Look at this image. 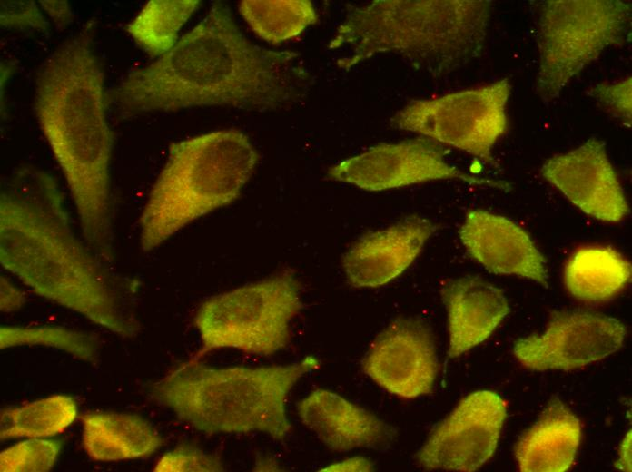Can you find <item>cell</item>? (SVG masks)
Segmentation results:
<instances>
[{
    "label": "cell",
    "mask_w": 632,
    "mask_h": 472,
    "mask_svg": "<svg viewBox=\"0 0 632 472\" xmlns=\"http://www.w3.org/2000/svg\"><path fill=\"white\" fill-rule=\"evenodd\" d=\"M0 24L5 28L33 29L46 33L48 23L35 1L0 2Z\"/></svg>",
    "instance_id": "83f0119b"
},
{
    "label": "cell",
    "mask_w": 632,
    "mask_h": 472,
    "mask_svg": "<svg viewBox=\"0 0 632 472\" xmlns=\"http://www.w3.org/2000/svg\"><path fill=\"white\" fill-rule=\"evenodd\" d=\"M299 57L252 43L229 7L215 1L173 48L131 72L108 94L109 103L124 116L213 105L276 110L308 88Z\"/></svg>",
    "instance_id": "6da1fadb"
},
{
    "label": "cell",
    "mask_w": 632,
    "mask_h": 472,
    "mask_svg": "<svg viewBox=\"0 0 632 472\" xmlns=\"http://www.w3.org/2000/svg\"><path fill=\"white\" fill-rule=\"evenodd\" d=\"M361 367L393 395L415 398L429 394L438 372L431 329L414 318L392 320L372 341Z\"/></svg>",
    "instance_id": "4fadbf2b"
},
{
    "label": "cell",
    "mask_w": 632,
    "mask_h": 472,
    "mask_svg": "<svg viewBox=\"0 0 632 472\" xmlns=\"http://www.w3.org/2000/svg\"><path fill=\"white\" fill-rule=\"evenodd\" d=\"M507 417L506 402L490 390L464 398L416 455L427 469L471 472L494 455Z\"/></svg>",
    "instance_id": "8fae6325"
},
{
    "label": "cell",
    "mask_w": 632,
    "mask_h": 472,
    "mask_svg": "<svg viewBox=\"0 0 632 472\" xmlns=\"http://www.w3.org/2000/svg\"><path fill=\"white\" fill-rule=\"evenodd\" d=\"M239 11L251 29L271 44L295 38L318 21L309 0H244Z\"/></svg>",
    "instance_id": "7402d4cb"
},
{
    "label": "cell",
    "mask_w": 632,
    "mask_h": 472,
    "mask_svg": "<svg viewBox=\"0 0 632 472\" xmlns=\"http://www.w3.org/2000/svg\"><path fill=\"white\" fill-rule=\"evenodd\" d=\"M631 4L618 0H547L538 12L536 91L545 103L610 46L628 35Z\"/></svg>",
    "instance_id": "ba28073f"
},
{
    "label": "cell",
    "mask_w": 632,
    "mask_h": 472,
    "mask_svg": "<svg viewBox=\"0 0 632 472\" xmlns=\"http://www.w3.org/2000/svg\"><path fill=\"white\" fill-rule=\"evenodd\" d=\"M0 261L37 295L117 335L137 331L127 280L75 234L63 194L45 172L21 171L2 190Z\"/></svg>",
    "instance_id": "7a4b0ae2"
},
{
    "label": "cell",
    "mask_w": 632,
    "mask_h": 472,
    "mask_svg": "<svg viewBox=\"0 0 632 472\" xmlns=\"http://www.w3.org/2000/svg\"><path fill=\"white\" fill-rule=\"evenodd\" d=\"M615 466L625 471H631V433L630 431L627 434L623 439L618 454V459Z\"/></svg>",
    "instance_id": "d6a6232c"
},
{
    "label": "cell",
    "mask_w": 632,
    "mask_h": 472,
    "mask_svg": "<svg viewBox=\"0 0 632 472\" xmlns=\"http://www.w3.org/2000/svg\"><path fill=\"white\" fill-rule=\"evenodd\" d=\"M258 161L248 136L235 129L172 143L140 216L143 251H153L189 223L234 202Z\"/></svg>",
    "instance_id": "8992f818"
},
{
    "label": "cell",
    "mask_w": 632,
    "mask_h": 472,
    "mask_svg": "<svg viewBox=\"0 0 632 472\" xmlns=\"http://www.w3.org/2000/svg\"><path fill=\"white\" fill-rule=\"evenodd\" d=\"M632 78L627 77L615 83H605L594 86V96L609 113L621 119L628 126L632 113Z\"/></svg>",
    "instance_id": "f1b7e54d"
},
{
    "label": "cell",
    "mask_w": 632,
    "mask_h": 472,
    "mask_svg": "<svg viewBox=\"0 0 632 472\" xmlns=\"http://www.w3.org/2000/svg\"><path fill=\"white\" fill-rule=\"evenodd\" d=\"M42 345L56 348L74 357L93 362L97 359L98 343L85 332L62 327H11L0 329V347Z\"/></svg>",
    "instance_id": "d4e9b609"
},
{
    "label": "cell",
    "mask_w": 632,
    "mask_h": 472,
    "mask_svg": "<svg viewBox=\"0 0 632 472\" xmlns=\"http://www.w3.org/2000/svg\"><path fill=\"white\" fill-rule=\"evenodd\" d=\"M201 5L199 0H151L127 25L133 39L159 57L177 43L179 32Z\"/></svg>",
    "instance_id": "603a6c76"
},
{
    "label": "cell",
    "mask_w": 632,
    "mask_h": 472,
    "mask_svg": "<svg viewBox=\"0 0 632 472\" xmlns=\"http://www.w3.org/2000/svg\"><path fill=\"white\" fill-rule=\"evenodd\" d=\"M540 172L545 180L589 216L617 222L629 212L605 143L597 138H590L570 152L549 158Z\"/></svg>",
    "instance_id": "5bb4252c"
},
{
    "label": "cell",
    "mask_w": 632,
    "mask_h": 472,
    "mask_svg": "<svg viewBox=\"0 0 632 472\" xmlns=\"http://www.w3.org/2000/svg\"><path fill=\"white\" fill-rule=\"evenodd\" d=\"M321 471H371L372 463L365 457H351L328 465Z\"/></svg>",
    "instance_id": "1f68e13d"
},
{
    "label": "cell",
    "mask_w": 632,
    "mask_h": 472,
    "mask_svg": "<svg viewBox=\"0 0 632 472\" xmlns=\"http://www.w3.org/2000/svg\"><path fill=\"white\" fill-rule=\"evenodd\" d=\"M627 336L618 320L581 310L551 313L542 334L521 338L513 352L532 370L573 369L600 360L617 351Z\"/></svg>",
    "instance_id": "7c38bea8"
},
{
    "label": "cell",
    "mask_w": 632,
    "mask_h": 472,
    "mask_svg": "<svg viewBox=\"0 0 632 472\" xmlns=\"http://www.w3.org/2000/svg\"><path fill=\"white\" fill-rule=\"evenodd\" d=\"M61 448L57 440L30 438L6 448L0 454L2 472H43L55 464Z\"/></svg>",
    "instance_id": "484cf974"
},
{
    "label": "cell",
    "mask_w": 632,
    "mask_h": 472,
    "mask_svg": "<svg viewBox=\"0 0 632 472\" xmlns=\"http://www.w3.org/2000/svg\"><path fill=\"white\" fill-rule=\"evenodd\" d=\"M83 445L96 461H119L151 456L163 444L156 429L137 415L91 412L82 417Z\"/></svg>",
    "instance_id": "ffe728a7"
},
{
    "label": "cell",
    "mask_w": 632,
    "mask_h": 472,
    "mask_svg": "<svg viewBox=\"0 0 632 472\" xmlns=\"http://www.w3.org/2000/svg\"><path fill=\"white\" fill-rule=\"evenodd\" d=\"M511 85L507 78L492 84L414 101L391 118L394 128L430 138L495 164L491 150L508 129L507 103Z\"/></svg>",
    "instance_id": "9c48e42d"
},
{
    "label": "cell",
    "mask_w": 632,
    "mask_h": 472,
    "mask_svg": "<svg viewBox=\"0 0 632 472\" xmlns=\"http://www.w3.org/2000/svg\"><path fill=\"white\" fill-rule=\"evenodd\" d=\"M631 264L610 247L584 246L566 263L564 281L569 293L588 302L606 301L629 281Z\"/></svg>",
    "instance_id": "44dd1931"
},
{
    "label": "cell",
    "mask_w": 632,
    "mask_h": 472,
    "mask_svg": "<svg viewBox=\"0 0 632 472\" xmlns=\"http://www.w3.org/2000/svg\"><path fill=\"white\" fill-rule=\"evenodd\" d=\"M75 400L54 395L2 411L0 438H44L63 432L76 418Z\"/></svg>",
    "instance_id": "cb8c5ba5"
},
{
    "label": "cell",
    "mask_w": 632,
    "mask_h": 472,
    "mask_svg": "<svg viewBox=\"0 0 632 472\" xmlns=\"http://www.w3.org/2000/svg\"><path fill=\"white\" fill-rule=\"evenodd\" d=\"M319 365L308 356L286 365L213 368L194 358L154 382L149 393L202 433L257 432L281 441L291 428L286 410L289 394Z\"/></svg>",
    "instance_id": "5b68a950"
},
{
    "label": "cell",
    "mask_w": 632,
    "mask_h": 472,
    "mask_svg": "<svg viewBox=\"0 0 632 472\" xmlns=\"http://www.w3.org/2000/svg\"><path fill=\"white\" fill-rule=\"evenodd\" d=\"M581 439L579 419L559 399H552L515 447L523 472H564L576 458Z\"/></svg>",
    "instance_id": "d6986e66"
},
{
    "label": "cell",
    "mask_w": 632,
    "mask_h": 472,
    "mask_svg": "<svg viewBox=\"0 0 632 472\" xmlns=\"http://www.w3.org/2000/svg\"><path fill=\"white\" fill-rule=\"evenodd\" d=\"M441 297L448 313L450 358L486 340L509 311L503 290L476 276L449 280Z\"/></svg>",
    "instance_id": "ac0fdd59"
},
{
    "label": "cell",
    "mask_w": 632,
    "mask_h": 472,
    "mask_svg": "<svg viewBox=\"0 0 632 472\" xmlns=\"http://www.w3.org/2000/svg\"><path fill=\"white\" fill-rule=\"evenodd\" d=\"M436 230L430 220L410 215L364 235L342 258L349 284L377 288L393 280L410 266Z\"/></svg>",
    "instance_id": "2e32d148"
},
{
    "label": "cell",
    "mask_w": 632,
    "mask_h": 472,
    "mask_svg": "<svg viewBox=\"0 0 632 472\" xmlns=\"http://www.w3.org/2000/svg\"><path fill=\"white\" fill-rule=\"evenodd\" d=\"M302 424L328 448L347 452L380 448L395 438V429L373 413L337 393L317 388L297 405Z\"/></svg>",
    "instance_id": "e0dca14e"
},
{
    "label": "cell",
    "mask_w": 632,
    "mask_h": 472,
    "mask_svg": "<svg viewBox=\"0 0 632 472\" xmlns=\"http://www.w3.org/2000/svg\"><path fill=\"white\" fill-rule=\"evenodd\" d=\"M94 20L64 40L42 64L34 109L71 193L84 241L104 261L114 257L109 95L94 52Z\"/></svg>",
    "instance_id": "3957f363"
},
{
    "label": "cell",
    "mask_w": 632,
    "mask_h": 472,
    "mask_svg": "<svg viewBox=\"0 0 632 472\" xmlns=\"http://www.w3.org/2000/svg\"><path fill=\"white\" fill-rule=\"evenodd\" d=\"M459 238L470 257L495 274L517 275L548 288L546 261L528 233L504 216L467 212Z\"/></svg>",
    "instance_id": "9a60e30c"
},
{
    "label": "cell",
    "mask_w": 632,
    "mask_h": 472,
    "mask_svg": "<svg viewBox=\"0 0 632 472\" xmlns=\"http://www.w3.org/2000/svg\"><path fill=\"white\" fill-rule=\"evenodd\" d=\"M444 145L424 136L381 143L331 167L329 179L378 192L434 180L456 179L469 184L507 190L509 184L472 176L450 165Z\"/></svg>",
    "instance_id": "30bf717a"
},
{
    "label": "cell",
    "mask_w": 632,
    "mask_h": 472,
    "mask_svg": "<svg viewBox=\"0 0 632 472\" xmlns=\"http://www.w3.org/2000/svg\"><path fill=\"white\" fill-rule=\"evenodd\" d=\"M301 308V285L291 270L212 296L194 318L202 341L195 358L221 349L272 355L288 345Z\"/></svg>",
    "instance_id": "52a82bcc"
},
{
    "label": "cell",
    "mask_w": 632,
    "mask_h": 472,
    "mask_svg": "<svg viewBox=\"0 0 632 472\" xmlns=\"http://www.w3.org/2000/svg\"><path fill=\"white\" fill-rule=\"evenodd\" d=\"M491 11L486 0H376L351 6L328 47L346 52L343 70L386 53L441 76L481 54Z\"/></svg>",
    "instance_id": "277c9868"
},
{
    "label": "cell",
    "mask_w": 632,
    "mask_h": 472,
    "mask_svg": "<svg viewBox=\"0 0 632 472\" xmlns=\"http://www.w3.org/2000/svg\"><path fill=\"white\" fill-rule=\"evenodd\" d=\"M39 4L58 28L64 29L72 23L73 12L67 1L41 0Z\"/></svg>",
    "instance_id": "f546056e"
},
{
    "label": "cell",
    "mask_w": 632,
    "mask_h": 472,
    "mask_svg": "<svg viewBox=\"0 0 632 472\" xmlns=\"http://www.w3.org/2000/svg\"><path fill=\"white\" fill-rule=\"evenodd\" d=\"M25 301L24 293L7 279L1 276V310L4 312L13 311L19 309Z\"/></svg>",
    "instance_id": "4dcf8cb0"
},
{
    "label": "cell",
    "mask_w": 632,
    "mask_h": 472,
    "mask_svg": "<svg viewBox=\"0 0 632 472\" xmlns=\"http://www.w3.org/2000/svg\"><path fill=\"white\" fill-rule=\"evenodd\" d=\"M221 459L193 446H179L166 452L153 470L158 472H219L223 471Z\"/></svg>",
    "instance_id": "4316f807"
}]
</instances>
